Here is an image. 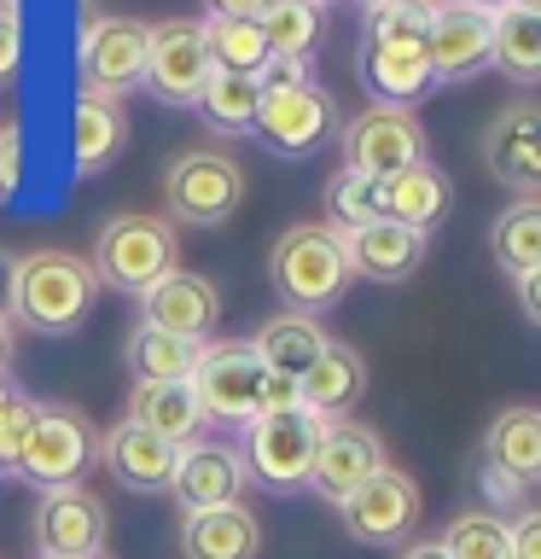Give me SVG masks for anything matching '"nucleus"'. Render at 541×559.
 Masks as SVG:
<instances>
[{"instance_id": "1", "label": "nucleus", "mask_w": 541, "mask_h": 559, "mask_svg": "<svg viewBox=\"0 0 541 559\" xmlns=\"http://www.w3.org/2000/svg\"><path fill=\"white\" fill-rule=\"evenodd\" d=\"M99 297L94 262L76 251H24L17 257V286H12V326L41 332V338H70L87 326Z\"/></svg>"}, {"instance_id": "2", "label": "nucleus", "mask_w": 541, "mask_h": 559, "mask_svg": "<svg viewBox=\"0 0 541 559\" xmlns=\"http://www.w3.org/2000/svg\"><path fill=\"white\" fill-rule=\"evenodd\" d=\"M268 274L274 292L286 297V309L297 314H321L349 292V257H344V234L326 222H297L274 239L268 251Z\"/></svg>"}, {"instance_id": "3", "label": "nucleus", "mask_w": 541, "mask_h": 559, "mask_svg": "<svg viewBox=\"0 0 541 559\" xmlns=\"http://www.w3.org/2000/svg\"><path fill=\"white\" fill-rule=\"evenodd\" d=\"M94 274L99 286L146 297L169 269H181V239H175L169 216H152V210H117L111 222L94 234Z\"/></svg>"}, {"instance_id": "4", "label": "nucleus", "mask_w": 541, "mask_h": 559, "mask_svg": "<svg viewBox=\"0 0 541 559\" xmlns=\"http://www.w3.org/2000/svg\"><path fill=\"white\" fill-rule=\"evenodd\" d=\"M146 52H152V24L129 12H99L82 0V35H76V76L82 94L122 99L146 87Z\"/></svg>"}, {"instance_id": "5", "label": "nucleus", "mask_w": 541, "mask_h": 559, "mask_svg": "<svg viewBox=\"0 0 541 559\" xmlns=\"http://www.w3.org/2000/svg\"><path fill=\"white\" fill-rule=\"evenodd\" d=\"M99 461V437H94V419L70 402H35V419L24 431V449H17L12 472L24 484L47 489H70L82 484V472Z\"/></svg>"}, {"instance_id": "6", "label": "nucleus", "mask_w": 541, "mask_h": 559, "mask_svg": "<svg viewBox=\"0 0 541 559\" xmlns=\"http://www.w3.org/2000/svg\"><path fill=\"white\" fill-rule=\"evenodd\" d=\"M192 396L209 426H251L262 419V391H268V367L251 349V338H209L192 367Z\"/></svg>"}, {"instance_id": "7", "label": "nucleus", "mask_w": 541, "mask_h": 559, "mask_svg": "<svg viewBox=\"0 0 541 559\" xmlns=\"http://www.w3.org/2000/svg\"><path fill=\"white\" fill-rule=\"evenodd\" d=\"M321 431H326V419H314L309 408L262 414L239 437V461H244V472H251L262 489H274V496H297V489H309Z\"/></svg>"}, {"instance_id": "8", "label": "nucleus", "mask_w": 541, "mask_h": 559, "mask_svg": "<svg viewBox=\"0 0 541 559\" xmlns=\"http://www.w3.org/2000/svg\"><path fill=\"white\" fill-rule=\"evenodd\" d=\"M244 199V169L216 146L175 152L164 169V204L175 227H221Z\"/></svg>"}, {"instance_id": "9", "label": "nucleus", "mask_w": 541, "mask_h": 559, "mask_svg": "<svg viewBox=\"0 0 541 559\" xmlns=\"http://www.w3.org/2000/svg\"><path fill=\"white\" fill-rule=\"evenodd\" d=\"M338 146H344V169L366 175V181H390V175L431 157L425 122H419V111H401V105H366L361 117L344 122Z\"/></svg>"}, {"instance_id": "10", "label": "nucleus", "mask_w": 541, "mask_h": 559, "mask_svg": "<svg viewBox=\"0 0 541 559\" xmlns=\"http://www.w3.org/2000/svg\"><path fill=\"white\" fill-rule=\"evenodd\" d=\"M419 513H425V501H419L413 472H401V466L373 472V478H366L356 496L338 501L344 531L356 536L361 548H401V542H413Z\"/></svg>"}, {"instance_id": "11", "label": "nucleus", "mask_w": 541, "mask_h": 559, "mask_svg": "<svg viewBox=\"0 0 541 559\" xmlns=\"http://www.w3.org/2000/svg\"><path fill=\"white\" fill-rule=\"evenodd\" d=\"M478 152H483V169L495 175L506 192L541 199V105L513 99L506 111H495L483 140H478Z\"/></svg>"}, {"instance_id": "12", "label": "nucleus", "mask_w": 541, "mask_h": 559, "mask_svg": "<svg viewBox=\"0 0 541 559\" xmlns=\"http://www.w3.org/2000/svg\"><path fill=\"white\" fill-rule=\"evenodd\" d=\"M209 82V47L199 17H164L152 24V52H146V94L157 105H192Z\"/></svg>"}, {"instance_id": "13", "label": "nucleus", "mask_w": 541, "mask_h": 559, "mask_svg": "<svg viewBox=\"0 0 541 559\" xmlns=\"http://www.w3.org/2000/svg\"><path fill=\"white\" fill-rule=\"evenodd\" d=\"M384 466H390V454H384V437L373 426H361V419H332V426L321 431V449H314L309 489L338 507Z\"/></svg>"}, {"instance_id": "14", "label": "nucleus", "mask_w": 541, "mask_h": 559, "mask_svg": "<svg viewBox=\"0 0 541 559\" xmlns=\"http://www.w3.org/2000/svg\"><path fill=\"white\" fill-rule=\"evenodd\" d=\"M425 52H431V70L443 87L483 76L489 52H495V12L471 7V0H436V24H431Z\"/></svg>"}, {"instance_id": "15", "label": "nucleus", "mask_w": 541, "mask_h": 559, "mask_svg": "<svg viewBox=\"0 0 541 559\" xmlns=\"http://www.w3.org/2000/svg\"><path fill=\"white\" fill-rule=\"evenodd\" d=\"M332 129H338V99L321 82L291 87V94H262V105H256V140L268 152L309 157Z\"/></svg>"}, {"instance_id": "16", "label": "nucleus", "mask_w": 541, "mask_h": 559, "mask_svg": "<svg viewBox=\"0 0 541 559\" xmlns=\"http://www.w3.org/2000/svg\"><path fill=\"white\" fill-rule=\"evenodd\" d=\"M105 536H111V513L94 489L70 484L35 501V554H105Z\"/></svg>"}, {"instance_id": "17", "label": "nucleus", "mask_w": 541, "mask_h": 559, "mask_svg": "<svg viewBox=\"0 0 541 559\" xmlns=\"http://www.w3.org/2000/svg\"><path fill=\"white\" fill-rule=\"evenodd\" d=\"M99 461L122 489H134V496H169L175 466H181V443L134 426V419H117V426L99 437Z\"/></svg>"}, {"instance_id": "18", "label": "nucleus", "mask_w": 541, "mask_h": 559, "mask_svg": "<svg viewBox=\"0 0 541 559\" xmlns=\"http://www.w3.org/2000/svg\"><path fill=\"white\" fill-rule=\"evenodd\" d=\"M140 321L157 332H175L187 344H209V332L221 321V292L192 269H169L157 286L140 297Z\"/></svg>"}, {"instance_id": "19", "label": "nucleus", "mask_w": 541, "mask_h": 559, "mask_svg": "<svg viewBox=\"0 0 541 559\" xmlns=\"http://www.w3.org/2000/svg\"><path fill=\"white\" fill-rule=\"evenodd\" d=\"M244 484H251V472H244L233 443H187L181 449V466H175L169 496L181 501V513H204V507L239 501Z\"/></svg>"}, {"instance_id": "20", "label": "nucleus", "mask_w": 541, "mask_h": 559, "mask_svg": "<svg viewBox=\"0 0 541 559\" xmlns=\"http://www.w3.org/2000/svg\"><path fill=\"white\" fill-rule=\"evenodd\" d=\"M344 257H349V274L361 280H378V286H401V280L419 274L425 262V234L401 222H366V227H349L344 234Z\"/></svg>"}, {"instance_id": "21", "label": "nucleus", "mask_w": 541, "mask_h": 559, "mask_svg": "<svg viewBox=\"0 0 541 559\" xmlns=\"http://www.w3.org/2000/svg\"><path fill=\"white\" fill-rule=\"evenodd\" d=\"M483 472L513 489H530L541 484V408H524V402H513V408H501L495 419H489L483 431Z\"/></svg>"}, {"instance_id": "22", "label": "nucleus", "mask_w": 541, "mask_h": 559, "mask_svg": "<svg viewBox=\"0 0 541 559\" xmlns=\"http://www.w3.org/2000/svg\"><path fill=\"white\" fill-rule=\"evenodd\" d=\"M361 87L373 94V105H401V111H413V105L436 87L431 52L425 47H396V41H361Z\"/></svg>"}, {"instance_id": "23", "label": "nucleus", "mask_w": 541, "mask_h": 559, "mask_svg": "<svg viewBox=\"0 0 541 559\" xmlns=\"http://www.w3.org/2000/svg\"><path fill=\"white\" fill-rule=\"evenodd\" d=\"M297 391H303V408L314 419H326V426L332 419H349V408H361V396H366V356L356 344L332 338L321 349V361L297 379Z\"/></svg>"}, {"instance_id": "24", "label": "nucleus", "mask_w": 541, "mask_h": 559, "mask_svg": "<svg viewBox=\"0 0 541 559\" xmlns=\"http://www.w3.org/2000/svg\"><path fill=\"white\" fill-rule=\"evenodd\" d=\"M448 210H454V181L431 164V157L413 164V169H401V175H390V181H378V216L413 227V234H425V239H431V227L443 222Z\"/></svg>"}, {"instance_id": "25", "label": "nucleus", "mask_w": 541, "mask_h": 559, "mask_svg": "<svg viewBox=\"0 0 541 559\" xmlns=\"http://www.w3.org/2000/svg\"><path fill=\"white\" fill-rule=\"evenodd\" d=\"M181 554L187 559H256L262 554V519L244 501L187 513L181 519Z\"/></svg>"}, {"instance_id": "26", "label": "nucleus", "mask_w": 541, "mask_h": 559, "mask_svg": "<svg viewBox=\"0 0 541 559\" xmlns=\"http://www.w3.org/2000/svg\"><path fill=\"white\" fill-rule=\"evenodd\" d=\"M129 146V111L122 99L105 94H82L76 111H70V164L76 175H105Z\"/></svg>"}, {"instance_id": "27", "label": "nucleus", "mask_w": 541, "mask_h": 559, "mask_svg": "<svg viewBox=\"0 0 541 559\" xmlns=\"http://www.w3.org/2000/svg\"><path fill=\"white\" fill-rule=\"evenodd\" d=\"M129 419H134V426H146V431H157V437H169V443H181V449L199 443V431L209 426L187 379H146V384H134Z\"/></svg>"}, {"instance_id": "28", "label": "nucleus", "mask_w": 541, "mask_h": 559, "mask_svg": "<svg viewBox=\"0 0 541 559\" xmlns=\"http://www.w3.org/2000/svg\"><path fill=\"white\" fill-rule=\"evenodd\" d=\"M326 344H332L326 326L314 321V314H297V309L268 314V321L256 326V338H251V349L262 356V367H268V373H279V379H303L309 367L321 361Z\"/></svg>"}, {"instance_id": "29", "label": "nucleus", "mask_w": 541, "mask_h": 559, "mask_svg": "<svg viewBox=\"0 0 541 559\" xmlns=\"http://www.w3.org/2000/svg\"><path fill=\"white\" fill-rule=\"evenodd\" d=\"M489 257L506 280L541 269V199H513L489 227Z\"/></svg>"}, {"instance_id": "30", "label": "nucleus", "mask_w": 541, "mask_h": 559, "mask_svg": "<svg viewBox=\"0 0 541 559\" xmlns=\"http://www.w3.org/2000/svg\"><path fill=\"white\" fill-rule=\"evenodd\" d=\"M256 105H262L256 76H227V70H209V82H204V94L192 99V111L204 117L209 134L239 140V134H256Z\"/></svg>"}, {"instance_id": "31", "label": "nucleus", "mask_w": 541, "mask_h": 559, "mask_svg": "<svg viewBox=\"0 0 541 559\" xmlns=\"http://www.w3.org/2000/svg\"><path fill=\"white\" fill-rule=\"evenodd\" d=\"M489 70H501L506 82L536 87L541 82V17L524 7H501L495 12V52H489Z\"/></svg>"}, {"instance_id": "32", "label": "nucleus", "mask_w": 541, "mask_h": 559, "mask_svg": "<svg viewBox=\"0 0 541 559\" xmlns=\"http://www.w3.org/2000/svg\"><path fill=\"white\" fill-rule=\"evenodd\" d=\"M204 47H209V70H227V76H256L268 64V35H262L256 17H199Z\"/></svg>"}, {"instance_id": "33", "label": "nucleus", "mask_w": 541, "mask_h": 559, "mask_svg": "<svg viewBox=\"0 0 541 559\" xmlns=\"http://www.w3.org/2000/svg\"><path fill=\"white\" fill-rule=\"evenodd\" d=\"M443 554L448 559H513V524L495 507H466L443 524Z\"/></svg>"}, {"instance_id": "34", "label": "nucleus", "mask_w": 541, "mask_h": 559, "mask_svg": "<svg viewBox=\"0 0 541 559\" xmlns=\"http://www.w3.org/2000/svg\"><path fill=\"white\" fill-rule=\"evenodd\" d=\"M199 349L204 344H187L175 338V332H157L140 321L129 332V367H134V384L146 379H192V367H199Z\"/></svg>"}, {"instance_id": "35", "label": "nucleus", "mask_w": 541, "mask_h": 559, "mask_svg": "<svg viewBox=\"0 0 541 559\" xmlns=\"http://www.w3.org/2000/svg\"><path fill=\"white\" fill-rule=\"evenodd\" d=\"M256 24L268 35V52H279V59H309L326 17H321V7H309V0H274Z\"/></svg>"}, {"instance_id": "36", "label": "nucleus", "mask_w": 541, "mask_h": 559, "mask_svg": "<svg viewBox=\"0 0 541 559\" xmlns=\"http://www.w3.org/2000/svg\"><path fill=\"white\" fill-rule=\"evenodd\" d=\"M436 24V0H390L366 12V41H396V47H425Z\"/></svg>"}, {"instance_id": "37", "label": "nucleus", "mask_w": 541, "mask_h": 559, "mask_svg": "<svg viewBox=\"0 0 541 559\" xmlns=\"http://www.w3.org/2000/svg\"><path fill=\"white\" fill-rule=\"evenodd\" d=\"M366 222H378V181H366L356 169H338L326 181V227L349 234V227H366Z\"/></svg>"}, {"instance_id": "38", "label": "nucleus", "mask_w": 541, "mask_h": 559, "mask_svg": "<svg viewBox=\"0 0 541 559\" xmlns=\"http://www.w3.org/2000/svg\"><path fill=\"white\" fill-rule=\"evenodd\" d=\"M29 419H35V396H24L17 384L0 379V466H7V472H12V461H17V449H24Z\"/></svg>"}, {"instance_id": "39", "label": "nucleus", "mask_w": 541, "mask_h": 559, "mask_svg": "<svg viewBox=\"0 0 541 559\" xmlns=\"http://www.w3.org/2000/svg\"><path fill=\"white\" fill-rule=\"evenodd\" d=\"M24 52V0H0V82H12Z\"/></svg>"}, {"instance_id": "40", "label": "nucleus", "mask_w": 541, "mask_h": 559, "mask_svg": "<svg viewBox=\"0 0 541 559\" xmlns=\"http://www.w3.org/2000/svg\"><path fill=\"white\" fill-rule=\"evenodd\" d=\"M256 87H262V94H291V87H309V59H279V52H268V64L256 70Z\"/></svg>"}, {"instance_id": "41", "label": "nucleus", "mask_w": 541, "mask_h": 559, "mask_svg": "<svg viewBox=\"0 0 541 559\" xmlns=\"http://www.w3.org/2000/svg\"><path fill=\"white\" fill-rule=\"evenodd\" d=\"M17 117L12 111H0V204L12 199V187H17Z\"/></svg>"}, {"instance_id": "42", "label": "nucleus", "mask_w": 541, "mask_h": 559, "mask_svg": "<svg viewBox=\"0 0 541 559\" xmlns=\"http://www.w3.org/2000/svg\"><path fill=\"white\" fill-rule=\"evenodd\" d=\"M513 559H541V507H524L513 519Z\"/></svg>"}, {"instance_id": "43", "label": "nucleus", "mask_w": 541, "mask_h": 559, "mask_svg": "<svg viewBox=\"0 0 541 559\" xmlns=\"http://www.w3.org/2000/svg\"><path fill=\"white\" fill-rule=\"evenodd\" d=\"M274 0H204V17H262Z\"/></svg>"}, {"instance_id": "44", "label": "nucleus", "mask_w": 541, "mask_h": 559, "mask_svg": "<svg viewBox=\"0 0 541 559\" xmlns=\"http://www.w3.org/2000/svg\"><path fill=\"white\" fill-rule=\"evenodd\" d=\"M513 286H518V309H524V321L541 326V269H536V274H524V280H513Z\"/></svg>"}, {"instance_id": "45", "label": "nucleus", "mask_w": 541, "mask_h": 559, "mask_svg": "<svg viewBox=\"0 0 541 559\" xmlns=\"http://www.w3.org/2000/svg\"><path fill=\"white\" fill-rule=\"evenodd\" d=\"M12 286H17V257L0 245V321H12Z\"/></svg>"}, {"instance_id": "46", "label": "nucleus", "mask_w": 541, "mask_h": 559, "mask_svg": "<svg viewBox=\"0 0 541 559\" xmlns=\"http://www.w3.org/2000/svg\"><path fill=\"white\" fill-rule=\"evenodd\" d=\"M396 559H448V554H443V542L413 536V542H401V554H396Z\"/></svg>"}, {"instance_id": "47", "label": "nucleus", "mask_w": 541, "mask_h": 559, "mask_svg": "<svg viewBox=\"0 0 541 559\" xmlns=\"http://www.w3.org/2000/svg\"><path fill=\"white\" fill-rule=\"evenodd\" d=\"M12 356H17V332H12V321H0V379L12 373Z\"/></svg>"}, {"instance_id": "48", "label": "nucleus", "mask_w": 541, "mask_h": 559, "mask_svg": "<svg viewBox=\"0 0 541 559\" xmlns=\"http://www.w3.org/2000/svg\"><path fill=\"white\" fill-rule=\"evenodd\" d=\"M35 559H111V554H35Z\"/></svg>"}, {"instance_id": "49", "label": "nucleus", "mask_w": 541, "mask_h": 559, "mask_svg": "<svg viewBox=\"0 0 541 559\" xmlns=\"http://www.w3.org/2000/svg\"><path fill=\"white\" fill-rule=\"evenodd\" d=\"M471 7H483V12H501V7H513V0H471Z\"/></svg>"}, {"instance_id": "50", "label": "nucleus", "mask_w": 541, "mask_h": 559, "mask_svg": "<svg viewBox=\"0 0 541 559\" xmlns=\"http://www.w3.org/2000/svg\"><path fill=\"white\" fill-rule=\"evenodd\" d=\"M513 7H524V12H536V17H541V0H513Z\"/></svg>"}, {"instance_id": "51", "label": "nucleus", "mask_w": 541, "mask_h": 559, "mask_svg": "<svg viewBox=\"0 0 541 559\" xmlns=\"http://www.w3.org/2000/svg\"><path fill=\"white\" fill-rule=\"evenodd\" d=\"M361 7H366V12H378V7H390V0H361Z\"/></svg>"}, {"instance_id": "52", "label": "nucleus", "mask_w": 541, "mask_h": 559, "mask_svg": "<svg viewBox=\"0 0 541 559\" xmlns=\"http://www.w3.org/2000/svg\"><path fill=\"white\" fill-rule=\"evenodd\" d=\"M309 7H321V12H326V7H338V0H309Z\"/></svg>"}]
</instances>
